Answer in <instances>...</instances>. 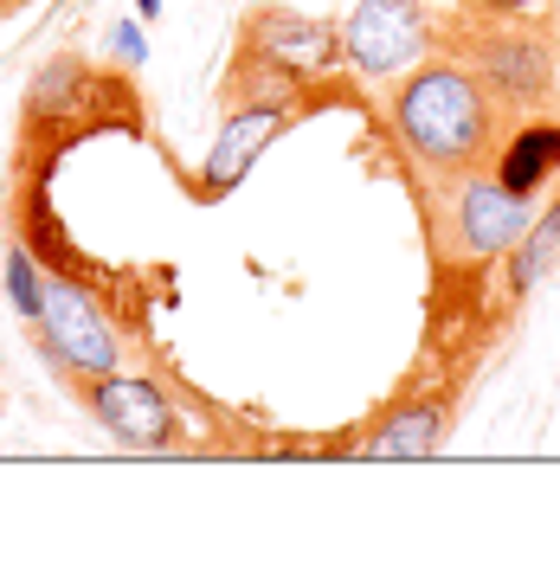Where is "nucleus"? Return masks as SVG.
<instances>
[{
    "label": "nucleus",
    "mask_w": 560,
    "mask_h": 566,
    "mask_svg": "<svg viewBox=\"0 0 560 566\" xmlns=\"http://www.w3.org/2000/svg\"><path fill=\"white\" fill-rule=\"evenodd\" d=\"M110 45H116L123 59H142V33H136V27H116V33H110Z\"/></svg>",
    "instance_id": "12"
},
{
    "label": "nucleus",
    "mask_w": 560,
    "mask_h": 566,
    "mask_svg": "<svg viewBox=\"0 0 560 566\" xmlns=\"http://www.w3.org/2000/svg\"><path fill=\"white\" fill-rule=\"evenodd\" d=\"M425 52L419 0H361L349 13V65L361 77H400Z\"/></svg>",
    "instance_id": "3"
},
{
    "label": "nucleus",
    "mask_w": 560,
    "mask_h": 566,
    "mask_svg": "<svg viewBox=\"0 0 560 566\" xmlns=\"http://www.w3.org/2000/svg\"><path fill=\"white\" fill-rule=\"evenodd\" d=\"M522 232H528V207L516 187H502V180H470L464 187V200H457V239H464V251L496 258V251L522 245Z\"/></svg>",
    "instance_id": "6"
},
{
    "label": "nucleus",
    "mask_w": 560,
    "mask_h": 566,
    "mask_svg": "<svg viewBox=\"0 0 560 566\" xmlns=\"http://www.w3.org/2000/svg\"><path fill=\"white\" fill-rule=\"evenodd\" d=\"M438 431H445V412H438V406H400V412H386L381 431L361 444V458H381V463L432 458V451H438Z\"/></svg>",
    "instance_id": "8"
},
{
    "label": "nucleus",
    "mask_w": 560,
    "mask_h": 566,
    "mask_svg": "<svg viewBox=\"0 0 560 566\" xmlns=\"http://www.w3.org/2000/svg\"><path fill=\"white\" fill-rule=\"evenodd\" d=\"M39 335H45V348L59 354L71 374H84V380L116 374V335H110L97 296H84L77 283L45 277V290H39Z\"/></svg>",
    "instance_id": "2"
},
{
    "label": "nucleus",
    "mask_w": 560,
    "mask_h": 566,
    "mask_svg": "<svg viewBox=\"0 0 560 566\" xmlns=\"http://www.w3.org/2000/svg\"><path fill=\"white\" fill-rule=\"evenodd\" d=\"M39 290H45V283H39V264L27 258V251H7V296L20 303L27 322H39Z\"/></svg>",
    "instance_id": "11"
},
{
    "label": "nucleus",
    "mask_w": 560,
    "mask_h": 566,
    "mask_svg": "<svg viewBox=\"0 0 560 566\" xmlns=\"http://www.w3.org/2000/svg\"><path fill=\"white\" fill-rule=\"evenodd\" d=\"M393 123H400V136L413 142L425 161L470 168L484 155V142H490V97L477 91V77H464L452 65H432L400 91Z\"/></svg>",
    "instance_id": "1"
},
{
    "label": "nucleus",
    "mask_w": 560,
    "mask_h": 566,
    "mask_svg": "<svg viewBox=\"0 0 560 566\" xmlns=\"http://www.w3.org/2000/svg\"><path fill=\"white\" fill-rule=\"evenodd\" d=\"M91 412H97V424H104L110 438H123L136 451L175 444V424H180L168 392L155 387V380H142V374H104V380H91Z\"/></svg>",
    "instance_id": "4"
},
{
    "label": "nucleus",
    "mask_w": 560,
    "mask_h": 566,
    "mask_svg": "<svg viewBox=\"0 0 560 566\" xmlns=\"http://www.w3.org/2000/svg\"><path fill=\"white\" fill-rule=\"evenodd\" d=\"M554 161H560V129L554 123H535V129H522V136L509 142V155H502V187H516V193H535L541 180L554 175Z\"/></svg>",
    "instance_id": "9"
},
{
    "label": "nucleus",
    "mask_w": 560,
    "mask_h": 566,
    "mask_svg": "<svg viewBox=\"0 0 560 566\" xmlns=\"http://www.w3.org/2000/svg\"><path fill=\"white\" fill-rule=\"evenodd\" d=\"M246 52H258V65H278L290 77L335 65V33L322 20H297V13H265L246 33Z\"/></svg>",
    "instance_id": "7"
},
{
    "label": "nucleus",
    "mask_w": 560,
    "mask_h": 566,
    "mask_svg": "<svg viewBox=\"0 0 560 566\" xmlns=\"http://www.w3.org/2000/svg\"><path fill=\"white\" fill-rule=\"evenodd\" d=\"M283 129H290V104H246V109H232V116H226V129H219V142H212L207 168H200V193H207V200L232 193V187L251 175V161H258Z\"/></svg>",
    "instance_id": "5"
},
{
    "label": "nucleus",
    "mask_w": 560,
    "mask_h": 566,
    "mask_svg": "<svg viewBox=\"0 0 560 566\" xmlns=\"http://www.w3.org/2000/svg\"><path fill=\"white\" fill-rule=\"evenodd\" d=\"M522 239H528V245H522V271H516V277L535 283L548 264H554V251H560V207L541 212V226H528Z\"/></svg>",
    "instance_id": "10"
},
{
    "label": "nucleus",
    "mask_w": 560,
    "mask_h": 566,
    "mask_svg": "<svg viewBox=\"0 0 560 566\" xmlns=\"http://www.w3.org/2000/svg\"><path fill=\"white\" fill-rule=\"evenodd\" d=\"M136 13H142V20H155V13H162V0H136Z\"/></svg>",
    "instance_id": "13"
}]
</instances>
